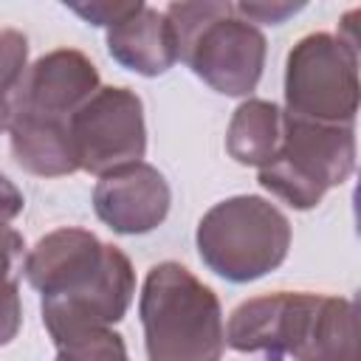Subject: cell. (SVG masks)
I'll return each mask as SVG.
<instances>
[{
	"mask_svg": "<svg viewBox=\"0 0 361 361\" xmlns=\"http://www.w3.org/2000/svg\"><path fill=\"white\" fill-rule=\"evenodd\" d=\"M358 48L330 31L293 42L285 59V113L319 124L353 127L358 113Z\"/></svg>",
	"mask_w": 361,
	"mask_h": 361,
	"instance_id": "obj_7",
	"label": "cell"
},
{
	"mask_svg": "<svg viewBox=\"0 0 361 361\" xmlns=\"http://www.w3.org/2000/svg\"><path fill=\"white\" fill-rule=\"evenodd\" d=\"M285 110L268 99H245L231 113L226 130V152L243 166H265L282 141Z\"/></svg>",
	"mask_w": 361,
	"mask_h": 361,
	"instance_id": "obj_13",
	"label": "cell"
},
{
	"mask_svg": "<svg viewBox=\"0 0 361 361\" xmlns=\"http://www.w3.org/2000/svg\"><path fill=\"white\" fill-rule=\"evenodd\" d=\"M172 206V189L158 166L138 161L102 175L93 189L96 217L116 234H147L158 228Z\"/></svg>",
	"mask_w": 361,
	"mask_h": 361,
	"instance_id": "obj_10",
	"label": "cell"
},
{
	"mask_svg": "<svg viewBox=\"0 0 361 361\" xmlns=\"http://www.w3.org/2000/svg\"><path fill=\"white\" fill-rule=\"evenodd\" d=\"M23 274L42 296V324L54 344L93 327L118 324L135 296L130 257L76 226L39 237L25 254Z\"/></svg>",
	"mask_w": 361,
	"mask_h": 361,
	"instance_id": "obj_1",
	"label": "cell"
},
{
	"mask_svg": "<svg viewBox=\"0 0 361 361\" xmlns=\"http://www.w3.org/2000/svg\"><path fill=\"white\" fill-rule=\"evenodd\" d=\"M355 169V130L319 124L285 113V130L276 155L259 166V186L290 209L307 212L322 197L350 180Z\"/></svg>",
	"mask_w": 361,
	"mask_h": 361,
	"instance_id": "obj_6",
	"label": "cell"
},
{
	"mask_svg": "<svg viewBox=\"0 0 361 361\" xmlns=\"http://www.w3.org/2000/svg\"><path fill=\"white\" fill-rule=\"evenodd\" d=\"M138 316L147 361H220L226 324L217 293L180 262L147 271Z\"/></svg>",
	"mask_w": 361,
	"mask_h": 361,
	"instance_id": "obj_3",
	"label": "cell"
},
{
	"mask_svg": "<svg viewBox=\"0 0 361 361\" xmlns=\"http://www.w3.org/2000/svg\"><path fill=\"white\" fill-rule=\"evenodd\" d=\"M8 121H11V93L0 87V133L8 130Z\"/></svg>",
	"mask_w": 361,
	"mask_h": 361,
	"instance_id": "obj_20",
	"label": "cell"
},
{
	"mask_svg": "<svg viewBox=\"0 0 361 361\" xmlns=\"http://www.w3.org/2000/svg\"><path fill=\"white\" fill-rule=\"evenodd\" d=\"M107 51L121 68L141 76H161L178 62L164 11L147 3L107 28Z\"/></svg>",
	"mask_w": 361,
	"mask_h": 361,
	"instance_id": "obj_11",
	"label": "cell"
},
{
	"mask_svg": "<svg viewBox=\"0 0 361 361\" xmlns=\"http://www.w3.org/2000/svg\"><path fill=\"white\" fill-rule=\"evenodd\" d=\"M226 344L268 361H361L358 310L347 296L307 290L254 296L231 310Z\"/></svg>",
	"mask_w": 361,
	"mask_h": 361,
	"instance_id": "obj_2",
	"label": "cell"
},
{
	"mask_svg": "<svg viewBox=\"0 0 361 361\" xmlns=\"http://www.w3.org/2000/svg\"><path fill=\"white\" fill-rule=\"evenodd\" d=\"M54 361H130L127 344L113 327H93L56 344Z\"/></svg>",
	"mask_w": 361,
	"mask_h": 361,
	"instance_id": "obj_15",
	"label": "cell"
},
{
	"mask_svg": "<svg viewBox=\"0 0 361 361\" xmlns=\"http://www.w3.org/2000/svg\"><path fill=\"white\" fill-rule=\"evenodd\" d=\"M99 71L76 48H56L34 59L11 93V113L71 124V116L99 90Z\"/></svg>",
	"mask_w": 361,
	"mask_h": 361,
	"instance_id": "obj_9",
	"label": "cell"
},
{
	"mask_svg": "<svg viewBox=\"0 0 361 361\" xmlns=\"http://www.w3.org/2000/svg\"><path fill=\"white\" fill-rule=\"evenodd\" d=\"M23 206H25L23 192L0 172V226H8L23 212Z\"/></svg>",
	"mask_w": 361,
	"mask_h": 361,
	"instance_id": "obj_19",
	"label": "cell"
},
{
	"mask_svg": "<svg viewBox=\"0 0 361 361\" xmlns=\"http://www.w3.org/2000/svg\"><path fill=\"white\" fill-rule=\"evenodd\" d=\"M299 8H305V3H234V11L243 20H248V23H268V25L285 23Z\"/></svg>",
	"mask_w": 361,
	"mask_h": 361,
	"instance_id": "obj_18",
	"label": "cell"
},
{
	"mask_svg": "<svg viewBox=\"0 0 361 361\" xmlns=\"http://www.w3.org/2000/svg\"><path fill=\"white\" fill-rule=\"evenodd\" d=\"M209 271L228 282H254L276 271L290 248L288 217L259 195H234L214 203L195 231Z\"/></svg>",
	"mask_w": 361,
	"mask_h": 361,
	"instance_id": "obj_5",
	"label": "cell"
},
{
	"mask_svg": "<svg viewBox=\"0 0 361 361\" xmlns=\"http://www.w3.org/2000/svg\"><path fill=\"white\" fill-rule=\"evenodd\" d=\"M28 68V37L17 28L0 31V87L14 93Z\"/></svg>",
	"mask_w": 361,
	"mask_h": 361,
	"instance_id": "obj_16",
	"label": "cell"
},
{
	"mask_svg": "<svg viewBox=\"0 0 361 361\" xmlns=\"http://www.w3.org/2000/svg\"><path fill=\"white\" fill-rule=\"evenodd\" d=\"M25 240L17 228L0 226V347L11 344L23 327L20 276L25 265Z\"/></svg>",
	"mask_w": 361,
	"mask_h": 361,
	"instance_id": "obj_14",
	"label": "cell"
},
{
	"mask_svg": "<svg viewBox=\"0 0 361 361\" xmlns=\"http://www.w3.org/2000/svg\"><path fill=\"white\" fill-rule=\"evenodd\" d=\"M68 130L79 169L96 178L138 164L147 152L144 102L121 85H102L71 116Z\"/></svg>",
	"mask_w": 361,
	"mask_h": 361,
	"instance_id": "obj_8",
	"label": "cell"
},
{
	"mask_svg": "<svg viewBox=\"0 0 361 361\" xmlns=\"http://www.w3.org/2000/svg\"><path fill=\"white\" fill-rule=\"evenodd\" d=\"M175 56L212 90L223 96H251L262 79L265 34L234 11V3L197 0L164 8Z\"/></svg>",
	"mask_w": 361,
	"mask_h": 361,
	"instance_id": "obj_4",
	"label": "cell"
},
{
	"mask_svg": "<svg viewBox=\"0 0 361 361\" xmlns=\"http://www.w3.org/2000/svg\"><path fill=\"white\" fill-rule=\"evenodd\" d=\"M6 133L17 166L37 178H62L79 169L68 124L11 113Z\"/></svg>",
	"mask_w": 361,
	"mask_h": 361,
	"instance_id": "obj_12",
	"label": "cell"
},
{
	"mask_svg": "<svg viewBox=\"0 0 361 361\" xmlns=\"http://www.w3.org/2000/svg\"><path fill=\"white\" fill-rule=\"evenodd\" d=\"M141 6V0H90V3H68V8L73 14H79L85 23L90 25H102L110 28L118 20H124L130 11H135Z\"/></svg>",
	"mask_w": 361,
	"mask_h": 361,
	"instance_id": "obj_17",
	"label": "cell"
}]
</instances>
